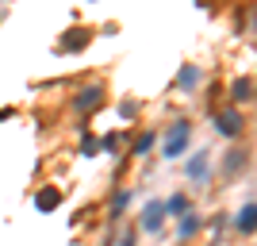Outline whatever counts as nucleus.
Instances as JSON below:
<instances>
[{"label": "nucleus", "mask_w": 257, "mask_h": 246, "mask_svg": "<svg viewBox=\"0 0 257 246\" xmlns=\"http://www.w3.org/2000/svg\"><path fill=\"white\" fill-rule=\"evenodd\" d=\"M188 135H192L188 123H173V127H169V139H165V158H177V154L184 150V142H188Z\"/></svg>", "instance_id": "1"}, {"label": "nucleus", "mask_w": 257, "mask_h": 246, "mask_svg": "<svg viewBox=\"0 0 257 246\" xmlns=\"http://www.w3.org/2000/svg\"><path fill=\"white\" fill-rule=\"evenodd\" d=\"M215 127L223 131V135H238V131H242V112H219V116H215Z\"/></svg>", "instance_id": "2"}, {"label": "nucleus", "mask_w": 257, "mask_h": 246, "mask_svg": "<svg viewBox=\"0 0 257 246\" xmlns=\"http://www.w3.org/2000/svg\"><path fill=\"white\" fill-rule=\"evenodd\" d=\"M242 166H246V154H242V150H230V154H226V161H223L226 173H238Z\"/></svg>", "instance_id": "8"}, {"label": "nucleus", "mask_w": 257, "mask_h": 246, "mask_svg": "<svg viewBox=\"0 0 257 246\" xmlns=\"http://www.w3.org/2000/svg\"><path fill=\"white\" fill-rule=\"evenodd\" d=\"M127 200H131V193H119V196H115V212H123V208H127Z\"/></svg>", "instance_id": "15"}, {"label": "nucleus", "mask_w": 257, "mask_h": 246, "mask_svg": "<svg viewBox=\"0 0 257 246\" xmlns=\"http://www.w3.org/2000/svg\"><path fill=\"white\" fill-rule=\"evenodd\" d=\"M161 219H165V204H150L146 215H142V227H146V231H158Z\"/></svg>", "instance_id": "4"}, {"label": "nucleus", "mask_w": 257, "mask_h": 246, "mask_svg": "<svg viewBox=\"0 0 257 246\" xmlns=\"http://www.w3.org/2000/svg\"><path fill=\"white\" fill-rule=\"evenodd\" d=\"M100 104V89H85V93H77V100H73V108H96Z\"/></svg>", "instance_id": "6"}, {"label": "nucleus", "mask_w": 257, "mask_h": 246, "mask_svg": "<svg viewBox=\"0 0 257 246\" xmlns=\"http://www.w3.org/2000/svg\"><path fill=\"white\" fill-rule=\"evenodd\" d=\"M85 39H88L85 31H69V39L62 43V50H81V46H85Z\"/></svg>", "instance_id": "10"}, {"label": "nucleus", "mask_w": 257, "mask_h": 246, "mask_svg": "<svg viewBox=\"0 0 257 246\" xmlns=\"http://www.w3.org/2000/svg\"><path fill=\"white\" fill-rule=\"evenodd\" d=\"M234 227H238V231H246V235H249V231H253V200H249L246 208H242V212H238Z\"/></svg>", "instance_id": "7"}, {"label": "nucleus", "mask_w": 257, "mask_h": 246, "mask_svg": "<svg viewBox=\"0 0 257 246\" xmlns=\"http://www.w3.org/2000/svg\"><path fill=\"white\" fill-rule=\"evenodd\" d=\"M58 204H62V193H58V189H43V193L35 196V208H39V212H54Z\"/></svg>", "instance_id": "3"}, {"label": "nucleus", "mask_w": 257, "mask_h": 246, "mask_svg": "<svg viewBox=\"0 0 257 246\" xmlns=\"http://www.w3.org/2000/svg\"><path fill=\"white\" fill-rule=\"evenodd\" d=\"M230 93H234V100H249L253 85H249V81H234V89H230Z\"/></svg>", "instance_id": "12"}, {"label": "nucleus", "mask_w": 257, "mask_h": 246, "mask_svg": "<svg viewBox=\"0 0 257 246\" xmlns=\"http://www.w3.org/2000/svg\"><path fill=\"white\" fill-rule=\"evenodd\" d=\"M196 81H200V69H196V65H188V69H184V73L177 77V85H181V89H192Z\"/></svg>", "instance_id": "9"}, {"label": "nucleus", "mask_w": 257, "mask_h": 246, "mask_svg": "<svg viewBox=\"0 0 257 246\" xmlns=\"http://www.w3.org/2000/svg\"><path fill=\"white\" fill-rule=\"evenodd\" d=\"M165 208H169V212H177V215H181V212H188V196H173V200L165 204Z\"/></svg>", "instance_id": "13"}, {"label": "nucleus", "mask_w": 257, "mask_h": 246, "mask_svg": "<svg viewBox=\"0 0 257 246\" xmlns=\"http://www.w3.org/2000/svg\"><path fill=\"white\" fill-rule=\"evenodd\" d=\"M207 154H196V158H188V166H184V173H188V177H196V181H200V177H207Z\"/></svg>", "instance_id": "5"}, {"label": "nucleus", "mask_w": 257, "mask_h": 246, "mask_svg": "<svg viewBox=\"0 0 257 246\" xmlns=\"http://www.w3.org/2000/svg\"><path fill=\"white\" fill-rule=\"evenodd\" d=\"M150 146H154V135H142V139L135 142V154H139V158H142V154H146V150H150Z\"/></svg>", "instance_id": "14"}, {"label": "nucleus", "mask_w": 257, "mask_h": 246, "mask_svg": "<svg viewBox=\"0 0 257 246\" xmlns=\"http://www.w3.org/2000/svg\"><path fill=\"white\" fill-rule=\"evenodd\" d=\"M196 231H200V219H196V215H184V223H181V238L196 235Z\"/></svg>", "instance_id": "11"}]
</instances>
